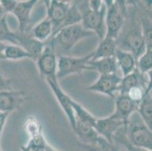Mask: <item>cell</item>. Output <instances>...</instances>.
<instances>
[{"label": "cell", "mask_w": 152, "mask_h": 151, "mask_svg": "<svg viewBox=\"0 0 152 151\" xmlns=\"http://www.w3.org/2000/svg\"><path fill=\"white\" fill-rule=\"evenodd\" d=\"M79 9L82 15L81 24L86 30L93 32L97 34L100 40L106 35L105 15L107 12V6L104 4L100 10H92L89 7L88 1L78 3Z\"/></svg>", "instance_id": "cell-3"}, {"label": "cell", "mask_w": 152, "mask_h": 151, "mask_svg": "<svg viewBox=\"0 0 152 151\" xmlns=\"http://www.w3.org/2000/svg\"><path fill=\"white\" fill-rule=\"evenodd\" d=\"M94 35L93 32L86 30L81 23H77L60 30L50 41L57 55L70 50L82 39Z\"/></svg>", "instance_id": "cell-1"}, {"label": "cell", "mask_w": 152, "mask_h": 151, "mask_svg": "<svg viewBox=\"0 0 152 151\" xmlns=\"http://www.w3.org/2000/svg\"><path fill=\"white\" fill-rule=\"evenodd\" d=\"M6 45V44L0 41V61L2 60H5V56H4V51H5Z\"/></svg>", "instance_id": "cell-35"}, {"label": "cell", "mask_w": 152, "mask_h": 151, "mask_svg": "<svg viewBox=\"0 0 152 151\" xmlns=\"http://www.w3.org/2000/svg\"><path fill=\"white\" fill-rule=\"evenodd\" d=\"M146 88H144L142 85H139V86L132 88V89L129 90L127 92L126 95L131 100H132L134 102H135V103H137L139 104V103L141 101V100L142 99L144 95H145V91Z\"/></svg>", "instance_id": "cell-30"}, {"label": "cell", "mask_w": 152, "mask_h": 151, "mask_svg": "<svg viewBox=\"0 0 152 151\" xmlns=\"http://www.w3.org/2000/svg\"><path fill=\"white\" fill-rule=\"evenodd\" d=\"M24 95V91L12 90L0 91V112L10 113L17 110L21 105Z\"/></svg>", "instance_id": "cell-12"}, {"label": "cell", "mask_w": 152, "mask_h": 151, "mask_svg": "<svg viewBox=\"0 0 152 151\" xmlns=\"http://www.w3.org/2000/svg\"><path fill=\"white\" fill-rule=\"evenodd\" d=\"M126 123L125 122L110 115L106 118L97 119L94 128L100 136L110 142H113L114 135L119 130L126 126Z\"/></svg>", "instance_id": "cell-10"}, {"label": "cell", "mask_w": 152, "mask_h": 151, "mask_svg": "<svg viewBox=\"0 0 152 151\" xmlns=\"http://www.w3.org/2000/svg\"><path fill=\"white\" fill-rule=\"evenodd\" d=\"M137 112L145 123L152 129V98L151 84L147 87L145 95L138 105Z\"/></svg>", "instance_id": "cell-17"}, {"label": "cell", "mask_w": 152, "mask_h": 151, "mask_svg": "<svg viewBox=\"0 0 152 151\" xmlns=\"http://www.w3.org/2000/svg\"><path fill=\"white\" fill-rule=\"evenodd\" d=\"M107 6L105 15L106 35L117 39L124 23L123 8L117 1H104Z\"/></svg>", "instance_id": "cell-5"}, {"label": "cell", "mask_w": 152, "mask_h": 151, "mask_svg": "<svg viewBox=\"0 0 152 151\" xmlns=\"http://www.w3.org/2000/svg\"><path fill=\"white\" fill-rule=\"evenodd\" d=\"M17 4L18 2L15 0H1L0 1L1 8L5 15L8 13H12Z\"/></svg>", "instance_id": "cell-31"}, {"label": "cell", "mask_w": 152, "mask_h": 151, "mask_svg": "<svg viewBox=\"0 0 152 151\" xmlns=\"http://www.w3.org/2000/svg\"><path fill=\"white\" fill-rule=\"evenodd\" d=\"M81 20H82V15H81L80 11L79 9L78 3H74L72 5H70L67 16H66L62 24L61 25L59 30L64 28V27H69V26L80 23Z\"/></svg>", "instance_id": "cell-26"}, {"label": "cell", "mask_w": 152, "mask_h": 151, "mask_svg": "<svg viewBox=\"0 0 152 151\" xmlns=\"http://www.w3.org/2000/svg\"><path fill=\"white\" fill-rule=\"evenodd\" d=\"M52 151H58V150H55V149H53Z\"/></svg>", "instance_id": "cell-38"}, {"label": "cell", "mask_w": 152, "mask_h": 151, "mask_svg": "<svg viewBox=\"0 0 152 151\" xmlns=\"http://www.w3.org/2000/svg\"><path fill=\"white\" fill-rule=\"evenodd\" d=\"M71 107L73 108L75 115L76 120L80 121L82 123H86L88 125H90L92 126H95V124L96 123L97 119L94 117L89 112L87 111L85 108L83 107L80 104L75 101L74 100H71Z\"/></svg>", "instance_id": "cell-24"}, {"label": "cell", "mask_w": 152, "mask_h": 151, "mask_svg": "<svg viewBox=\"0 0 152 151\" xmlns=\"http://www.w3.org/2000/svg\"><path fill=\"white\" fill-rule=\"evenodd\" d=\"M150 82L151 80H145V74H141L137 69H135L132 73H129L126 77H122L121 83L118 87V91H120V95H126L127 92L132 88H135L139 85H142L144 88H147L149 85H145V82Z\"/></svg>", "instance_id": "cell-16"}, {"label": "cell", "mask_w": 152, "mask_h": 151, "mask_svg": "<svg viewBox=\"0 0 152 151\" xmlns=\"http://www.w3.org/2000/svg\"><path fill=\"white\" fill-rule=\"evenodd\" d=\"M5 60H19L22 58H31V55L27 53L21 47L15 45H7L4 51Z\"/></svg>", "instance_id": "cell-28"}, {"label": "cell", "mask_w": 152, "mask_h": 151, "mask_svg": "<svg viewBox=\"0 0 152 151\" xmlns=\"http://www.w3.org/2000/svg\"><path fill=\"white\" fill-rule=\"evenodd\" d=\"M48 2L49 4L47 6V11H48L47 18L52 22L53 27V34H52L53 36L58 33L61 25L65 19L70 7V4L69 3V2L58 1V0H52V1H49Z\"/></svg>", "instance_id": "cell-9"}, {"label": "cell", "mask_w": 152, "mask_h": 151, "mask_svg": "<svg viewBox=\"0 0 152 151\" xmlns=\"http://www.w3.org/2000/svg\"><path fill=\"white\" fill-rule=\"evenodd\" d=\"M0 151H2V148H1V144H0Z\"/></svg>", "instance_id": "cell-37"}, {"label": "cell", "mask_w": 152, "mask_h": 151, "mask_svg": "<svg viewBox=\"0 0 152 151\" xmlns=\"http://www.w3.org/2000/svg\"><path fill=\"white\" fill-rule=\"evenodd\" d=\"M74 131L84 144H93L100 136L93 126L78 120H76V126Z\"/></svg>", "instance_id": "cell-21"}, {"label": "cell", "mask_w": 152, "mask_h": 151, "mask_svg": "<svg viewBox=\"0 0 152 151\" xmlns=\"http://www.w3.org/2000/svg\"><path fill=\"white\" fill-rule=\"evenodd\" d=\"M5 15V14L4 13L3 11H2V8H1V5H0V19L2 18H3L4 16Z\"/></svg>", "instance_id": "cell-36"}, {"label": "cell", "mask_w": 152, "mask_h": 151, "mask_svg": "<svg viewBox=\"0 0 152 151\" xmlns=\"http://www.w3.org/2000/svg\"><path fill=\"white\" fill-rule=\"evenodd\" d=\"M18 32H13L10 30L8 22L7 15L0 19V41L5 43L10 42L11 45H18Z\"/></svg>", "instance_id": "cell-25"}, {"label": "cell", "mask_w": 152, "mask_h": 151, "mask_svg": "<svg viewBox=\"0 0 152 151\" xmlns=\"http://www.w3.org/2000/svg\"><path fill=\"white\" fill-rule=\"evenodd\" d=\"M9 113H5V112H0V144H1V140H2V132H3L4 127L5 125L6 120L9 117Z\"/></svg>", "instance_id": "cell-33"}, {"label": "cell", "mask_w": 152, "mask_h": 151, "mask_svg": "<svg viewBox=\"0 0 152 151\" xmlns=\"http://www.w3.org/2000/svg\"><path fill=\"white\" fill-rule=\"evenodd\" d=\"M138 105L126 95H120L116 99V110L112 115L126 123L129 116L137 111Z\"/></svg>", "instance_id": "cell-14"}, {"label": "cell", "mask_w": 152, "mask_h": 151, "mask_svg": "<svg viewBox=\"0 0 152 151\" xmlns=\"http://www.w3.org/2000/svg\"><path fill=\"white\" fill-rule=\"evenodd\" d=\"M115 58L118 69L122 73V77L129 75L136 69V60L130 52L117 48Z\"/></svg>", "instance_id": "cell-18"}, {"label": "cell", "mask_w": 152, "mask_h": 151, "mask_svg": "<svg viewBox=\"0 0 152 151\" xmlns=\"http://www.w3.org/2000/svg\"><path fill=\"white\" fill-rule=\"evenodd\" d=\"M126 136L134 146L152 150L151 129L148 127L137 111L134 112L127 121Z\"/></svg>", "instance_id": "cell-2"}, {"label": "cell", "mask_w": 152, "mask_h": 151, "mask_svg": "<svg viewBox=\"0 0 152 151\" xmlns=\"http://www.w3.org/2000/svg\"><path fill=\"white\" fill-rule=\"evenodd\" d=\"M37 66L41 75L45 78L56 77L57 73V55L50 39L45 42L42 53L37 59Z\"/></svg>", "instance_id": "cell-6"}, {"label": "cell", "mask_w": 152, "mask_h": 151, "mask_svg": "<svg viewBox=\"0 0 152 151\" xmlns=\"http://www.w3.org/2000/svg\"><path fill=\"white\" fill-rule=\"evenodd\" d=\"M117 41L114 39L105 35L99 44V46L95 52L90 61H96L101 58H111L115 56L117 50Z\"/></svg>", "instance_id": "cell-19"}, {"label": "cell", "mask_w": 152, "mask_h": 151, "mask_svg": "<svg viewBox=\"0 0 152 151\" xmlns=\"http://www.w3.org/2000/svg\"><path fill=\"white\" fill-rule=\"evenodd\" d=\"M17 41L18 45L30 54L32 59L34 60H37L39 58L45 46V42L37 40L32 36L31 34L29 35L27 33H21L20 32H18Z\"/></svg>", "instance_id": "cell-15"}, {"label": "cell", "mask_w": 152, "mask_h": 151, "mask_svg": "<svg viewBox=\"0 0 152 151\" xmlns=\"http://www.w3.org/2000/svg\"><path fill=\"white\" fill-rule=\"evenodd\" d=\"M87 66L89 70H96L100 73V75L117 73L119 70L115 56L101 58L96 61H89L87 63Z\"/></svg>", "instance_id": "cell-20"}, {"label": "cell", "mask_w": 152, "mask_h": 151, "mask_svg": "<svg viewBox=\"0 0 152 151\" xmlns=\"http://www.w3.org/2000/svg\"><path fill=\"white\" fill-rule=\"evenodd\" d=\"M124 45L127 52H130L136 61L145 51V42L141 26L136 25L135 28L127 33L124 39Z\"/></svg>", "instance_id": "cell-11"}, {"label": "cell", "mask_w": 152, "mask_h": 151, "mask_svg": "<svg viewBox=\"0 0 152 151\" xmlns=\"http://www.w3.org/2000/svg\"><path fill=\"white\" fill-rule=\"evenodd\" d=\"M93 52L81 58L59 55L57 59V80L65 77L73 73H80L83 70H89L87 63L92 59Z\"/></svg>", "instance_id": "cell-4"}, {"label": "cell", "mask_w": 152, "mask_h": 151, "mask_svg": "<svg viewBox=\"0 0 152 151\" xmlns=\"http://www.w3.org/2000/svg\"><path fill=\"white\" fill-rule=\"evenodd\" d=\"M121 80L122 77H121L118 73L100 75L99 80L88 87V90L104 94L111 98H114V93L118 91V87Z\"/></svg>", "instance_id": "cell-8"}, {"label": "cell", "mask_w": 152, "mask_h": 151, "mask_svg": "<svg viewBox=\"0 0 152 151\" xmlns=\"http://www.w3.org/2000/svg\"><path fill=\"white\" fill-rule=\"evenodd\" d=\"M137 69L141 74L151 72L152 68V48H146L145 51L136 61Z\"/></svg>", "instance_id": "cell-27"}, {"label": "cell", "mask_w": 152, "mask_h": 151, "mask_svg": "<svg viewBox=\"0 0 152 151\" xmlns=\"http://www.w3.org/2000/svg\"><path fill=\"white\" fill-rule=\"evenodd\" d=\"M11 84L12 80L5 79L0 70V91L11 90Z\"/></svg>", "instance_id": "cell-32"}, {"label": "cell", "mask_w": 152, "mask_h": 151, "mask_svg": "<svg viewBox=\"0 0 152 151\" xmlns=\"http://www.w3.org/2000/svg\"><path fill=\"white\" fill-rule=\"evenodd\" d=\"M80 146L86 151H121L114 142H110L102 136H99L97 141L93 144H84L81 143Z\"/></svg>", "instance_id": "cell-23"}, {"label": "cell", "mask_w": 152, "mask_h": 151, "mask_svg": "<svg viewBox=\"0 0 152 151\" xmlns=\"http://www.w3.org/2000/svg\"><path fill=\"white\" fill-rule=\"evenodd\" d=\"M53 34V27L52 22L48 18L44 19L33 28L31 36L37 40L45 42L51 39Z\"/></svg>", "instance_id": "cell-22"}, {"label": "cell", "mask_w": 152, "mask_h": 151, "mask_svg": "<svg viewBox=\"0 0 152 151\" xmlns=\"http://www.w3.org/2000/svg\"><path fill=\"white\" fill-rule=\"evenodd\" d=\"M37 0H28L18 2L17 5L12 13L17 18L19 23V31L21 33H26L27 27L30 22V14L34 5H37Z\"/></svg>", "instance_id": "cell-13"}, {"label": "cell", "mask_w": 152, "mask_h": 151, "mask_svg": "<svg viewBox=\"0 0 152 151\" xmlns=\"http://www.w3.org/2000/svg\"><path fill=\"white\" fill-rule=\"evenodd\" d=\"M45 79L52 91H53L55 96L57 98L58 103L61 104V107H62L65 114L67 115L70 126L73 128V130H74L76 126V117L74 115V110L71 107V104H70L72 98H70L61 89L56 77H49V78Z\"/></svg>", "instance_id": "cell-7"}, {"label": "cell", "mask_w": 152, "mask_h": 151, "mask_svg": "<svg viewBox=\"0 0 152 151\" xmlns=\"http://www.w3.org/2000/svg\"><path fill=\"white\" fill-rule=\"evenodd\" d=\"M21 150L22 151H37V146H36L35 144L30 140V141L28 142L27 145L25 146L21 147Z\"/></svg>", "instance_id": "cell-34"}, {"label": "cell", "mask_w": 152, "mask_h": 151, "mask_svg": "<svg viewBox=\"0 0 152 151\" xmlns=\"http://www.w3.org/2000/svg\"><path fill=\"white\" fill-rule=\"evenodd\" d=\"M114 141L121 144L126 150V151H152L147 149H144V148L142 147H139L134 146L132 144L129 143V141L127 140L126 136V126L121 128V130H119L114 135V138H113V142L114 143Z\"/></svg>", "instance_id": "cell-29"}]
</instances>
